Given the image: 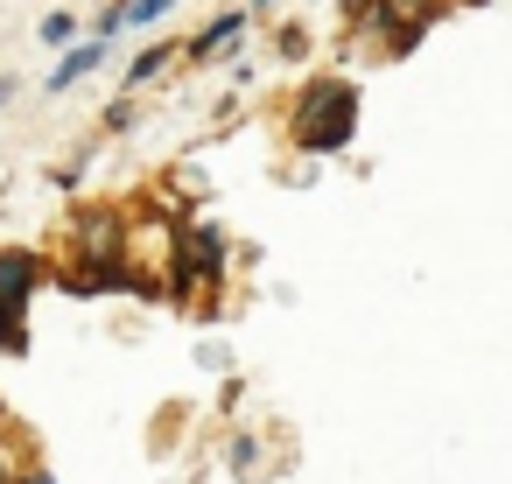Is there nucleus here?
<instances>
[{
	"label": "nucleus",
	"instance_id": "nucleus-10",
	"mask_svg": "<svg viewBox=\"0 0 512 484\" xmlns=\"http://www.w3.org/2000/svg\"><path fill=\"white\" fill-rule=\"evenodd\" d=\"M260 8H267V0H260Z\"/></svg>",
	"mask_w": 512,
	"mask_h": 484
},
{
	"label": "nucleus",
	"instance_id": "nucleus-6",
	"mask_svg": "<svg viewBox=\"0 0 512 484\" xmlns=\"http://www.w3.org/2000/svg\"><path fill=\"white\" fill-rule=\"evenodd\" d=\"M8 99H15V78H0V106H8Z\"/></svg>",
	"mask_w": 512,
	"mask_h": 484
},
{
	"label": "nucleus",
	"instance_id": "nucleus-9",
	"mask_svg": "<svg viewBox=\"0 0 512 484\" xmlns=\"http://www.w3.org/2000/svg\"><path fill=\"white\" fill-rule=\"evenodd\" d=\"M0 484H8V463H0Z\"/></svg>",
	"mask_w": 512,
	"mask_h": 484
},
{
	"label": "nucleus",
	"instance_id": "nucleus-7",
	"mask_svg": "<svg viewBox=\"0 0 512 484\" xmlns=\"http://www.w3.org/2000/svg\"><path fill=\"white\" fill-rule=\"evenodd\" d=\"M22 484H57V477H50V470H36V477H22Z\"/></svg>",
	"mask_w": 512,
	"mask_h": 484
},
{
	"label": "nucleus",
	"instance_id": "nucleus-3",
	"mask_svg": "<svg viewBox=\"0 0 512 484\" xmlns=\"http://www.w3.org/2000/svg\"><path fill=\"white\" fill-rule=\"evenodd\" d=\"M99 64H106V43H85L78 57H64V64H57V78H50V92H64V85H78V78H85V71H99Z\"/></svg>",
	"mask_w": 512,
	"mask_h": 484
},
{
	"label": "nucleus",
	"instance_id": "nucleus-1",
	"mask_svg": "<svg viewBox=\"0 0 512 484\" xmlns=\"http://www.w3.org/2000/svg\"><path fill=\"white\" fill-rule=\"evenodd\" d=\"M358 134V92L351 85H309L302 92V106H295V141L309 148V155H337L344 141Z\"/></svg>",
	"mask_w": 512,
	"mask_h": 484
},
{
	"label": "nucleus",
	"instance_id": "nucleus-4",
	"mask_svg": "<svg viewBox=\"0 0 512 484\" xmlns=\"http://www.w3.org/2000/svg\"><path fill=\"white\" fill-rule=\"evenodd\" d=\"M232 36H239V15H218V22H211V29L197 36V57H211V50H225Z\"/></svg>",
	"mask_w": 512,
	"mask_h": 484
},
{
	"label": "nucleus",
	"instance_id": "nucleus-2",
	"mask_svg": "<svg viewBox=\"0 0 512 484\" xmlns=\"http://www.w3.org/2000/svg\"><path fill=\"white\" fill-rule=\"evenodd\" d=\"M36 281H43V260L36 253H0V316H8V351H22L29 337H22V309H29V295H36Z\"/></svg>",
	"mask_w": 512,
	"mask_h": 484
},
{
	"label": "nucleus",
	"instance_id": "nucleus-5",
	"mask_svg": "<svg viewBox=\"0 0 512 484\" xmlns=\"http://www.w3.org/2000/svg\"><path fill=\"white\" fill-rule=\"evenodd\" d=\"M386 8H393V15H407V22H428L442 0H386Z\"/></svg>",
	"mask_w": 512,
	"mask_h": 484
},
{
	"label": "nucleus",
	"instance_id": "nucleus-8",
	"mask_svg": "<svg viewBox=\"0 0 512 484\" xmlns=\"http://www.w3.org/2000/svg\"><path fill=\"white\" fill-rule=\"evenodd\" d=\"M0 337H8V316H0Z\"/></svg>",
	"mask_w": 512,
	"mask_h": 484
}]
</instances>
